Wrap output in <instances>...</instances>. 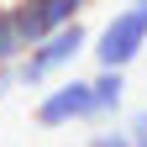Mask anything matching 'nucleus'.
Returning <instances> with one entry per match:
<instances>
[{
	"mask_svg": "<svg viewBox=\"0 0 147 147\" xmlns=\"http://www.w3.org/2000/svg\"><path fill=\"white\" fill-rule=\"evenodd\" d=\"M121 131H126V142H131V147H147V110H131V121H126Z\"/></svg>",
	"mask_w": 147,
	"mask_h": 147,
	"instance_id": "nucleus-7",
	"label": "nucleus"
},
{
	"mask_svg": "<svg viewBox=\"0 0 147 147\" xmlns=\"http://www.w3.org/2000/svg\"><path fill=\"white\" fill-rule=\"evenodd\" d=\"M21 53H26V42L16 32V16H11V5H0V68H16Z\"/></svg>",
	"mask_w": 147,
	"mask_h": 147,
	"instance_id": "nucleus-6",
	"label": "nucleus"
},
{
	"mask_svg": "<svg viewBox=\"0 0 147 147\" xmlns=\"http://www.w3.org/2000/svg\"><path fill=\"white\" fill-rule=\"evenodd\" d=\"M37 126L58 131V126H89L95 110H89V79H63V84H47V95L37 100Z\"/></svg>",
	"mask_w": 147,
	"mask_h": 147,
	"instance_id": "nucleus-3",
	"label": "nucleus"
},
{
	"mask_svg": "<svg viewBox=\"0 0 147 147\" xmlns=\"http://www.w3.org/2000/svg\"><path fill=\"white\" fill-rule=\"evenodd\" d=\"M89 147H131V142H126V131H100L89 137Z\"/></svg>",
	"mask_w": 147,
	"mask_h": 147,
	"instance_id": "nucleus-8",
	"label": "nucleus"
},
{
	"mask_svg": "<svg viewBox=\"0 0 147 147\" xmlns=\"http://www.w3.org/2000/svg\"><path fill=\"white\" fill-rule=\"evenodd\" d=\"M89 0H11V16H16V32H21V42L32 47L37 37L58 32L68 21H79Z\"/></svg>",
	"mask_w": 147,
	"mask_h": 147,
	"instance_id": "nucleus-4",
	"label": "nucleus"
},
{
	"mask_svg": "<svg viewBox=\"0 0 147 147\" xmlns=\"http://www.w3.org/2000/svg\"><path fill=\"white\" fill-rule=\"evenodd\" d=\"M121 105H126V68L89 74V110H95V121H110Z\"/></svg>",
	"mask_w": 147,
	"mask_h": 147,
	"instance_id": "nucleus-5",
	"label": "nucleus"
},
{
	"mask_svg": "<svg viewBox=\"0 0 147 147\" xmlns=\"http://www.w3.org/2000/svg\"><path fill=\"white\" fill-rule=\"evenodd\" d=\"M11 89H16V74H11V68H0V100H5Z\"/></svg>",
	"mask_w": 147,
	"mask_h": 147,
	"instance_id": "nucleus-9",
	"label": "nucleus"
},
{
	"mask_svg": "<svg viewBox=\"0 0 147 147\" xmlns=\"http://www.w3.org/2000/svg\"><path fill=\"white\" fill-rule=\"evenodd\" d=\"M147 47V11L142 5H121L110 21L100 26V37H89V53H95L100 68H131Z\"/></svg>",
	"mask_w": 147,
	"mask_h": 147,
	"instance_id": "nucleus-2",
	"label": "nucleus"
},
{
	"mask_svg": "<svg viewBox=\"0 0 147 147\" xmlns=\"http://www.w3.org/2000/svg\"><path fill=\"white\" fill-rule=\"evenodd\" d=\"M137 5H142V11H147V0H137Z\"/></svg>",
	"mask_w": 147,
	"mask_h": 147,
	"instance_id": "nucleus-10",
	"label": "nucleus"
},
{
	"mask_svg": "<svg viewBox=\"0 0 147 147\" xmlns=\"http://www.w3.org/2000/svg\"><path fill=\"white\" fill-rule=\"evenodd\" d=\"M89 47V26L84 21H68V26H58V32H47V37H37V42L16 58V84H53V79H63V74L79 63V53Z\"/></svg>",
	"mask_w": 147,
	"mask_h": 147,
	"instance_id": "nucleus-1",
	"label": "nucleus"
}]
</instances>
